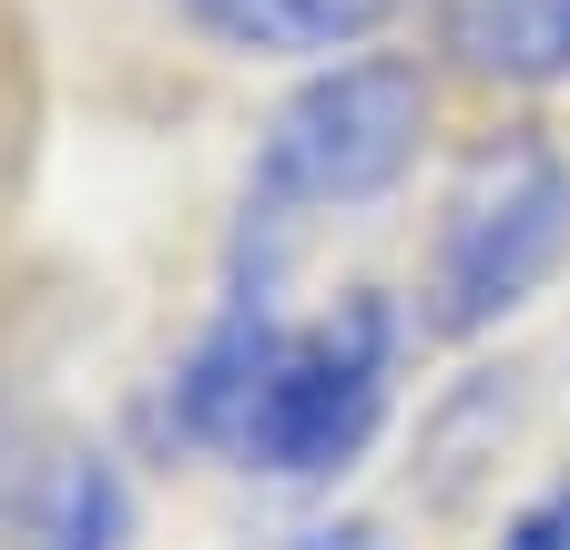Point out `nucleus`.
Segmentation results:
<instances>
[{
	"mask_svg": "<svg viewBox=\"0 0 570 550\" xmlns=\"http://www.w3.org/2000/svg\"><path fill=\"white\" fill-rule=\"evenodd\" d=\"M397 347H407L397 296L356 286L316 316H285L275 265H255L225 286L214 326L164 377V439L214 449L225 469H255V479H285V490L346 479L397 407Z\"/></svg>",
	"mask_w": 570,
	"mask_h": 550,
	"instance_id": "obj_1",
	"label": "nucleus"
},
{
	"mask_svg": "<svg viewBox=\"0 0 570 550\" xmlns=\"http://www.w3.org/2000/svg\"><path fill=\"white\" fill-rule=\"evenodd\" d=\"M428 72L397 51H356V61H316V72L275 102L255 174H245V245L255 265L285 255V235L316 215H356L417 174L428 154Z\"/></svg>",
	"mask_w": 570,
	"mask_h": 550,
	"instance_id": "obj_2",
	"label": "nucleus"
},
{
	"mask_svg": "<svg viewBox=\"0 0 570 550\" xmlns=\"http://www.w3.org/2000/svg\"><path fill=\"white\" fill-rule=\"evenodd\" d=\"M570 265V154L550 132H489L428 225V326L489 336Z\"/></svg>",
	"mask_w": 570,
	"mask_h": 550,
	"instance_id": "obj_3",
	"label": "nucleus"
},
{
	"mask_svg": "<svg viewBox=\"0 0 570 550\" xmlns=\"http://www.w3.org/2000/svg\"><path fill=\"white\" fill-rule=\"evenodd\" d=\"M174 11L245 61H356L407 0H174Z\"/></svg>",
	"mask_w": 570,
	"mask_h": 550,
	"instance_id": "obj_4",
	"label": "nucleus"
},
{
	"mask_svg": "<svg viewBox=\"0 0 570 550\" xmlns=\"http://www.w3.org/2000/svg\"><path fill=\"white\" fill-rule=\"evenodd\" d=\"M449 51L459 72L499 92H550L570 82V0H449Z\"/></svg>",
	"mask_w": 570,
	"mask_h": 550,
	"instance_id": "obj_5",
	"label": "nucleus"
},
{
	"mask_svg": "<svg viewBox=\"0 0 570 550\" xmlns=\"http://www.w3.org/2000/svg\"><path fill=\"white\" fill-rule=\"evenodd\" d=\"M122 540H132L122 469L112 459H61L51 490H41V520H31V550H122Z\"/></svg>",
	"mask_w": 570,
	"mask_h": 550,
	"instance_id": "obj_6",
	"label": "nucleus"
},
{
	"mask_svg": "<svg viewBox=\"0 0 570 550\" xmlns=\"http://www.w3.org/2000/svg\"><path fill=\"white\" fill-rule=\"evenodd\" d=\"M489 550H570V479H550L540 500H520L510 520H499Z\"/></svg>",
	"mask_w": 570,
	"mask_h": 550,
	"instance_id": "obj_7",
	"label": "nucleus"
},
{
	"mask_svg": "<svg viewBox=\"0 0 570 550\" xmlns=\"http://www.w3.org/2000/svg\"><path fill=\"white\" fill-rule=\"evenodd\" d=\"M296 550H397V540H387V520H316Z\"/></svg>",
	"mask_w": 570,
	"mask_h": 550,
	"instance_id": "obj_8",
	"label": "nucleus"
}]
</instances>
